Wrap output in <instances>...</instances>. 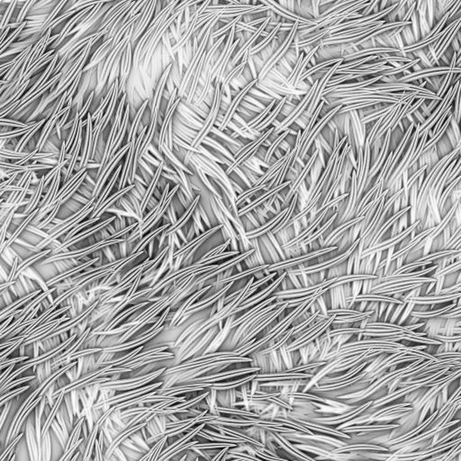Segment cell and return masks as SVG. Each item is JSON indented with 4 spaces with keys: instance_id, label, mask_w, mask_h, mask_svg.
I'll return each instance as SVG.
<instances>
[{
    "instance_id": "6da1fadb",
    "label": "cell",
    "mask_w": 461,
    "mask_h": 461,
    "mask_svg": "<svg viewBox=\"0 0 461 461\" xmlns=\"http://www.w3.org/2000/svg\"><path fill=\"white\" fill-rule=\"evenodd\" d=\"M192 3V1L169 2L165 8L156 14L155 17L151 21V25L145 30L144 34L141 36L140 41L137 44L133 52L132 68L133 70L140 71L144 89L148 90V93L151 95H152L153 88L149 77V68L152 57L157 51V47L163 35L168 29H170V26L175 22L179 14Z\"/></svg>"
},
{
    "instance_id": "7a4b0ae2",
    "label": "cell",
    "mask_w": 461,
    "mask_h": 461,
    "mask_svg": "<svg viewBox=\"0 0 461 461\" xmlns=\"http://www.w3.org/2000/svg\"><path fill=\"white\" fill-rule=\"evenodd\" d=\"M56 376L53 378H49L44 382L39 388L35 389L31 395L25 400V402L23 403L22 406H20L17 413L15 414L14 419L12 420L10 428L8 430V436L6 439V447L8 446L9 443H11L13 439H15L17 436L20 434V430L22 428L23 425L26 420V418L28 417L31 412L34 408H36V406L40 404L43 398L45 397V393L47 391L50 385L52 383V381L55 379Z\"/></svg>"
},
{
    "instance_id": "3957f363",
    "label": "cell",
    "mask_w": 461,
    "mask_h": 461,
    "mask_svg": "<svg viewBox=\"0 0 461 461\" xmlns=\"http://www.w3.org/2000/svg\"><path fill=\"white\" fill-rule=\"evenodd\" d=\"M222 83L216 82L215 87H214V97L212 100L211 107L209 108V112L207 114V118L205 119L203 127L200 130L196 138L192 142V148H197L202 144V141L208 136V134L211 133V131L213 130L215 123L218 118V113L221 108L222 104V94H223V89L221 87Z\"/></svg>"
},
{
    "instance_id": "277c9868",
    "label": "cell",
    "mask_w": 461,
    "mask_h": 461,
    "mask_svg": "<svg viewBox=\"0 0 461 461\" xmlns=\"http://www.w3.org/2000/svg\"><path fill=\"white\" fill-rule=\"evenodd\" d=\"M126 97H127V93H126V92L124 93L122 98H121L120 102H119L118 107L116 108V112H115V115H114V123H113V125H112L110 132H109V134H108V137H107V144H106L105 151H104L102 161H101V163H100V168L98 169V172H97V177H98V175H99L100 172L102 171L104 168L107 165L108 161L111 159L112 151H113V149H114V140H115V136H116V134H117L119 127H120L121 123H122L123 113H124L125 107H126Z\"/></svg>"
},
{
    "instance_id": "5b68a950",
    "label": "cell",
    "mask_w": 461,
    "mask_h": 461,
    "mask_svg": "<svg viewBox=\"0 0 461 461\" xmlns=\"http://www.w3.org/2000/svg\"><path fill=\"white\" fill-rule=\"evenodd\" d=\"M274 130H275V128H270L268 132H266L264 134H262V136L258 137V139L252 141L250 144H246L245 146L240 148L239 151H237L236 154L233 156L234 161L231 163V165L227 168V170L225 171V173L227 174V176L232 173L236 168L240 166L242 163H244L245 161H247L248 159H250L251 157L256 155L257 151H258V148L260 147V145H262L266 140L269 139L270 134L273 133Z\"/></svg>"
},
{
    "instance_id": "8992f818",
    "label": "cell",
    "mask_w": 461,
    "mask_h": 461,
    "mask_svg": "<svg viewBox=\"0 0 461 461\" xmlns=\"http://www.w3.org/2000/svg\"><path fill=\"white\" fill-rule=\"evenodd\" d=\"M298 26L299 23L295 22V25L293 26V28L290 30V33L288 34V37H287L286 40L283 42V44L277 49V51L274 52L270 59H268V62L262 66V69H260V71L258 72V82H262V81H263V78H265L266 75L269 73V71L272 70L273 67L275 66V65L277 64V63H278V62L283 58V56L287 53L288 49H289V46L291 45L292 42L294 40V37L295 36V33H296V30L298 28Z\"/></svg>"
},
{
    "instance_id": "52a82bcc",
    "label": "cell",
    "mask_w": 461,
    "mask_h": 461,
    "mask_svg": "<svg viewBox=\"0 0 461 461\" xmlns=\"http://www.w3.org/2000/svg\"><path fill=\"white\" fill-rule=\"evenodd\" d=\"M258 82V78H257V79L251 81V82L248 83L247 85L244 86V88L240 89L239 92L235 94V96H233V99H232V101L229 104L227 109L225 110V114L224 115V118L222 120V122H220V124H216V125H215L218 129L222 131V132H223L224 130L226 129V127H227L229 124L232 122L233 115L236 113L238 107H240V102L244 99V96L247 95L249 91L251 90V88H253V87L256 85V83Z\"/></svg>"
},
{
    "instance_id": "ba28073f",
    "label": "cell",
    "mask_w": 461,
    "mask_h": 461,
    "mask_svg": "<svg viewBox=\"0 0 461 461\" xmlns=\"http://www.w3.org/2000/svg\"><path fill=\"white\" fill-rule=\"evenodd\" d=\"M157 4H158L157 1H150V2L146 1V3L142 9V15H141L140 18L137 20L136 26H134L131 43H134L136 41L138 38H140L142 33L147 29L148 25L151 22L153 14L155 12L156 5Z\"/></svg>"
},
{
    "instance_id": "9c48e42d",
    "label": "cell",
    "mask_w": 461,
    "mask_h": 461,
    "mask_svg": "<svg viewBox=\"0 0 461 461\" xmlns=\"http://www.w3.org/2000/svg\"><path fill=\"white\" fill-rule=\"evenodd\" d=\"M120 64H121L120 65L121 74H120V82H119V94L121 95V93H125L126 91V82L129 78L132 67H133V49H132L131 42L127 45L125 52L123 53Z\"/></svg>"
},
{
    "instance_id": "30bf717a",
    "label": "cell",
    "mask_w": 461,
    "mask_h": 461,
    "mask_svg": "<svg viewBox=\"0 0 461 461\" xmlns=\"http://www.w3.org/2000/svg\"><path fill=\"white\" fill-rule=\"evenodd\" d=\"M270 21H271V17L268 16L265 21L262 23V26H259V28H258L257 31L253 33V34L248 39L247 41L244 43V45L240 47V50L238 51L235 56L233 57V59L229 63V66H232V70L234 68V65H236L237 63L244 57V53L250 52V50L253 47V44L258 39V37L262 35V33L264 32V30L266 29V27L269 26Z\"/></svg>"
},
{
    "instance_id": "8fae6325",
    "label": "cell",
    "mask_w": 461,
    "mask_h": 461,
    "mask_svg": "<svg viewBox=\"0 0 461 461\" xmlns=\"http://www.w3.org/2000/svg\"><path fill=\"white\" fill-rule=\"evenodd\" d=\"M26 444L29 451L30 461H41L39 454V447L37 443L36 432L34 427V420H27L26 428Z\"/></svg>"
},
{
    "instance_id": "7c38bea8",
    "label": "cell",
    "mask_w": 461,
    "mask_h": 461,
    "mask_svg": "<svg viewBox=\"0 0 461 461\" xmlns=\"http://www.w3.org/2000/svg\"><path fill=\"white\" fill-rule=\"evenodd\" d=\"M336 249H337V247L321 249L319 251L311 252L309 254L298 256L296 258H292V259H289V260H287V262H279V263H277V265L272 266L271 269H272V270H277V269H286V268H288V267H292V266H295L296 264H300V263H303V262H307L308 259L315 258L316 256H321V255L325 254L326 252L333 251V250H336Z\"/></svg>"
},
{
    "instance_id": "4fadbf2b",
    "label": "cell",
    "mask_w": 461,
    "mask_h": 461,
    "mask_svg": "<svg viewBox=\"0 0 461 461\" xmlns=\"http://www.w3.org/2000/svg\"><path fill=\"white\" fill-rule=\"evenodd\" d=\"M82 423H83V419L78 420V424L76 425L75 428L73 429V431L71 432L72 433L70 434L69 439L67 442L63 456L59 457V459L58 461H70V457H72V453H73L74 450H76V448L78 446V438H79V434H81V428H82Z\"/></svg>"
},
{
    "instance_id": "5bb4252c",
    "label": "cell",
    "mask_w": 461,
    "mask_h": 461,
    "mask_svg": "<svg viewBox=\"0 0 461 461\" xmlns=\"http://www.w3.org/2000/svg\"><path fill=\"white\" fill-rule=\"evenodd\" d=\"M129 119L130 106L129 104H127L126 112H125V114L123 115L121 126L119 127L118 132H117V134H116V136H115V140H114V149H113V151H112L111 158L114 155V153H115L116 151H118L119 147L121 146L123 141H124L125 137H126V132H127V127H128V125H129Z\"/></svg>"
},
{
    "instance_id": "9a60e30c",
    "label": "cell",
    "mask_w": 461,
    "mask_h": 461,
    "mask_svg": "<svg viewBox=\"0 0 461 461\" xmlns=\"http://www.w3.org/2000/svg\"><path fill=\"white\" fill-rule=\"evenodd\" d=\"M39 454L41 461H51L52 458V440L51 433L46 432L42 435L41 444L39 447Z\"/></svg>"
},
{
    "instance_id": "2e32d148",
    "label": "cell",
    "mask_w": 461,
    "mask_h": 461,
    "mask_svg": "<svg viewBox=\"0 0 461 461\" xmlns=\"http://www.w3.org/2000/svg\"><path fill=\"white\" fill-rule=\"evenodd\" d=\"M281 27V23H278L277 26L274 27L273 30L270 32L267 37H266L264 40H262L259 44H258L257 45H255L253 46L252 48L250 50V52H249V54L251 56L255 55V54H257L258 52H262L263 51L264 49L268 46V45H270V43H272L273 41V39L276 38V34H277V32L279 31Z\"/></svg>"
},
{
    "instance_id": "e0dca14e",
    "label": "cell",
    "mask_w": 461,
    "mask_h": 461,
    "mask_svg": "<svg viewBox=\"0 0 461 461\" xmlns=\"http://www.w3.org/2000/svg\"><path fill=\"white\" fill-rule=\"evenodd\" d=\"M287 100H288V96L283 97V98L280 100V102L277 105V107L274 108V110L271 112V114H270L267 118L264 119L258 126H256L253 129L257 130L258 132H260L262 130L266 129L268 126L271 125V124L276 120L277 115L280 113V111L282 110V108L284 107V105L286 104V101H287Z\"/></svg>"
},
{
    "instance_id": "ac0fdd59",
    "label": "cell",
    "mask_w": 461,
    "mask_h": 461,
    "mask_svg": "<svg viewBox=\"0 0 461 461\" xmlns=\"http://www.w3.org/2000/svg\"><path fill=\"white\" fill-rule=\"evenodd\" d=\"M202 144H206L208 147L212 148L214 151H217L221 155L225 156L226 159H230L232 163L234 161V157H233V154L227 150V148H225L220 142H218V141L215 140V139H213V138H211V137L207 136L203 141H202Z\"/></svg>"
},
{
    "instance_id": "d6986e66",
    "label": "cell",
    "mask_w": 461,
    "mask_h": 461,
    "mask_svg": "<svg viewBox=\"0 0 461 461\" xmlns=\"http://www.w3.org/2000/svg\"><path fill=\"white\" fill-rule=\"evenodd\" d=\"M290 132H291V130L290 129L286 130V132H285L284 133H282L280 136L277 138V140L274 141L273 143L270 144V148H269V150L266 152L265 156H264V159H263V162H264L266 164H269V165H270V159L272 158L274 152L277 150V148L280 145L281 143L285 140V138L288 136Z\"/></svg>"
},
{
    "instance_id": "ffe728a7",
    "label": "cell",
    "mask_w": 461,
    "mask_h": 461,
    "mask_svg": "<svg viewBox=\"0 0 461 461\" xmlns=\"http://www.w3.org/2000/svg\"><path fill=\"white\" fill-rule=\"evenodd\" d=\"M276 101H277V100H272V101L270 102V105L266 107L264 110L262 111L258 115H256L254 118L251 119L250 122H248L247 125H246V127H244V128H247V129H253L256 126H258V125L265 119L266 116L269 114L270 111H271L272 107H274V105L276 103Z\"/></svg>"
},
{
    "instance_id": "44dd1931",
    "label": "cell",
    "mask_w": 461,
    "mask_h": 461,
    "mask_svg": "<svg viewBox=\"0 0 461 461\" xmlns=\"http://www.w3.org/2000/svg\"><path fill=\"white\" fill-rule=\"evenodd\" d=\"M211 133H213L216 136L219 137L221 140L226 143V144H232V145H234V146H237V147L239 148H242L244 146V144L242 142L236 140V139H233L232 137L227 135L226 133H223L222 131L218 129L217 127H214L213 130L211 131Z\"/></svg>"
},
{
    "instance_id": "7402d4cb",
    "label": "cell",
    "mask_w": 461,
    "mask_h": 461,
    "mask_svg": "<svg viewBox=\"0 0 461 461\" xmlns=\"http://www.w3.org/2000/svg\"><path fill=\"white\" fill-rule=\"evenodd\" d=\"M51 428H52L53 432L55 433L56 436L58 437L59 444H61L63 449H64V448H65V446H66L67 442H68V439H69V437H70V436L68 435V434H66L65 432H63V429L61 428V426H59V424H58V422H57V420H53V423H52V424Z\"/></svg>"
},
{
    "instance_id": "603a6c76",
    "label": "cell",
    "mask_w": 461,
    "mask_h": 461,
    "mask_svg": "<svg viewBox=\"0 0 461 461\" xmlns=\"http://www.w3.org/2000/svg\"><path fill=\"white\" fill-rule=\"evenodd\" d=\"M23 435H24L23 433H20L15 439H13L11 443L8 444V446L6 447L3 453L1 454V456H0V461H5L7 457H9L11 454L14 453L15 447L17 446V444L20 443V440L23 438Z\"/></svg>"
},
{
    "instance_id": "cb8c5ba5",
    "label": "cell",
    "mask_w": 461,
    "mask_h": 461,
    "mask_svg": "<svg viewBox=\"0 0 461 461\" xmlns=\"http://www.w3.org/2000/svg\"><path fill=\"white\" fill-rule=\"evenodd\" d=\"M28 388H29V387L15 389V391L9 392L8 394H6V395H3L2 397H0V407L6 405L7 403L10 402V400L14 398L15 395H18L19 394H21L22 392L25 391V390H26Z\"/></svg>"
},
{
    "instance_id": "d4e9b609",
    "label": "cell",
    "mask_w": 461,
    "mask_h": 461,
    "mask_svg": "<svg viewBox=\"0 0 461 461\" xmlns=\"http://www.w3.org/2000/svg\"><path fill=\"white\" fill-rule=\"evenodd\" d=\"M11 406V402L7 403V404L5 405L3 411L0 413V432H1V429L3 427L5 423H6L7 418H8V413H9V411H10Z\"/></svg>"
},
{
    "instance_id": "484cf974",
    "label": "cell",
    "mask_w": 461,
    "mask_h": 461,
    "mask_svg": "<svg viewBox=\"0 0 461 461\" xmlns=\"http://www.w3.org/2000/svg\"><path fill=\"white\" fill-rule=\"evenodd\" d=\"M244 101H246L248 103L251 104V105H253L254 107H258L259 110L263 111L265 109L266 107L264 104L262 103L260 101H258V99H256L254 98L253 96H250V95H246V96L244 97Z\"/></svg>"
},
{
    "instance_id": "4316f807",
    "label": "cell",
    "mask_w": 461,
    "mask_h": 461,
    "mask_svg": "<svg viewBox=\"0 0 461 461\" xmlns=\"http://www.w3.org/2000/svg\"><path fill=\"white\" fill-rule=\"evenodd\" d=\"M142 158L146 163H149L150 165H153V166L158 167L159 165V163H161L158 159H156L153 156L151 155L149 151H145L143 156H142Z\"/></svg>"
},
{
    "instance_id": "83f0119b",
    "label": "cell",
    "mask_w": 461,
    "mask_h": 461,
    "mask_svg": "<svg viewBox=\"0 0 461 461\" xmlns=\"http://www.w3.org/2000/svg\"><path fill=\"white\" fill-rule=\"evenodd\" d=\"M401 206V196H399L395 200V208H394V213L395 214L398 213L399 208Z\"/></svg>"
},
{
    "instance_id": "f1b7e54d",
    "label": "cell",
    "mask_w": 461,
    "mask_h": 461,
    "mask_svg": "<svg viewBox=\"0 0 461 461\" xmlns=\"http://www.w3.org/2000/svg\"><path fill=\"white\" fill-rule=\"evenodd\" d=\"M387 307H388V306H387V304H386V303L383 302V303H381V304H380L379 314H378V316H379V317H380V316H381V315H382V313H383V311L385 310V309H386V308H387Z\"/></svg>"
},
{
    "instance_id": "f546056e",
    "label": "cell",
    "mask_w": 461,
    "mask_h": 461,
    "mask_svg": "<svg viewBox=\"0 0 461 461\" xmlns=\"http://www.w3.org/2000/svg\"><path fill=\"white\" fill-rule=\"evenodd\" d=\"M459 172H460V169H458V170H457V173H456V175H457V176H459ZM454 177H455V175H454V176H452V177H450V179H449V182H450V181H452V179H453Z\"/></svg>"
},
{
    "instance_id": "4dcf8cb0",
    "label": "cell",
    "mask_w": 461,
    "mask_h": 461,
    "mask_svg": "<svg viewBox=\"0 0 461 461\" xmlns=\"http://www.w3.org/2000/svg\"><path fill=\"white\" fill-rule=\"evenodd\" d=\"M9 461H15V454H13L11 457H9Z\"/></svg>"
},
{
    "instance_id": "1f68e13d",
    "label": "cell",
    "mask_w": 461,
    "mask_h": 461,
    "mask_svg": "<svg viewBox=\"0 0 461 461\" xmlns=\"http://www.w3.org/2000/svg\"><path fill=\"white\" fill-rule=\"evenodd\" d=\"M78 453L76 454V455H75V456H74V457H72V458H71V459H70V461H76V460H77V458H78Z\"/></svg>"
}]
</instances>
